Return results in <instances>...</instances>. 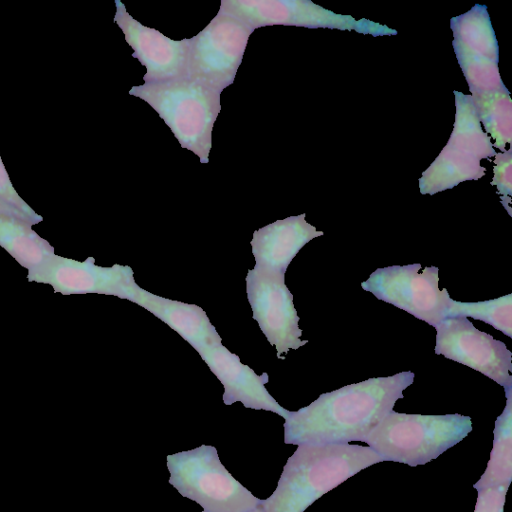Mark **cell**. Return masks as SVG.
Wrapping results in <instances>:
<instances>
[{"label":"cell","instance_id":"obj_20","mask_svg":"<svg viewBox=\"0 0 512 512\" xmlns=\"http://www.w3.org/2000/svg\"><path fill=\"white\" fill-rule=\"evenodd\" d=\"M472 100L486 134L494 139V146L501 152L512 141V102L509 91L476 92Z\"/></svg>","mask_w":512,"mask_h":512},{"label":"cell","instance_id":"obj_11","mask_svg":"<svg viewBox=\"0 0 512 512\" xmlns=\"http://www.w3.org/2000/svg\"><path fill=\"white\" fill-rule=\"evenodd\" d=\"M133 274L129 266L101 267L95 264L93 257L77 261L55 254L38 267L28 270L27 280L48 284L54 292L63 295L96 293L133 302L140 288Z\"/></svg>","mask_w":512,"mask_h":512},{"label":"cell","instance_id":"obj_17","mask_svg":"<svg viewBox=\"0 0 512 512\" xmlns=\"http://www.w3.org/2000/svg\"><path fill=\"white\" fill-rule=\"evenodd\" d=\"M133 302L166 323L198 353L221 343L222 339L205 311L195 304L163 298L142 288L137 291Z\"/></svg>","mask_w":512,"mask_h":512},{"label":"cell","instance_id":"obj_15","mask_svg":"<svg viewBox=\"0 0 512 512\" xmlns=\"http://www.w3.org/2000/svg\"><path fill=\"white\" fill-rule=\"evenodd\" d=\"M199 354L222 383L223 401L226 405L241 402L247 408L270 411L287 418L290 411L283 408L265 388L269 381L266 373L257 375L221 343L212 345Z\"/></svg>","mask_w":512,"mask_h":512},{"label":"cell","instance_id":"obj_21","mask_svg":"<svg viewBox=\"0 0 512 512\" xmlns=\"http://www.w3.org/2000/svg\"><path fill=\"white\" fill-rule=\"evenodd\" d=\"M447 317H472L512 337V294L479 302L451 299L445 314Z\"/></svg>","mask_w":512,"mask_h":512},{"label":"cell","instance_id":"obj_22","mask_svg":"<svg viewBox=\"0 0 512 512\" xmlns=\"http://www.w3.org/2000/svg\"><path fill=\"white\" fill-rule=\"evenodd\" d=\"M512 150L511 148L505 152L496 153L494 160V176L491 181L492 186H496L500 194L501 202L511 215L510 204L512 195Z\"/></svg>","mask_w":512,"mask_h":512},{"label":"cell","instance_id":"obj_26","mask_svg":"<svg viewBox=\"0 0 512 512\" xmlns=\"http://www.w3.org/2000/svg\"><path fill=\"white\" fill-rule=\"evenodd\" d=\"M202 512H205V511H202ZM247 512H263L260 505L257 506L256 508L252 509V510H249Z\"/></svg>","mask_w":512,"mask_h":512},{"label":"cell","instance_id":"obj_25","mask_svg":"<svg viewBox=\"0 0 512 512\" xmlns=\"http://www.w3.org/2000/svg\"><path fill=\"white\" fill-rule=\"evenodd\" d=\"M0 215L14 217L17 219H20L22 221L28 222L31 225H36V223L25 213L18 210L17 208L13 207L12 205L8 204L7 202L3 201L0 198Z\"/></svg>","mask_w":512,"mask_h":512},{"label":"cell","instance_id":"obj_12","mask_svg":"<svg viewBox=\"0 0 512 512\" xmlns=\"http://www.w3.org/2000/svg\"><path fill=\"white\" fill-rule=\"evenodd\" d=\"M247 298L253 318L268 342L276 348L277 357L290 349L308 343L301 340L299 316L293 304V295L285 284V274L249 270L246 277Z\"/></svg>","mask_w":512,"mask_h":512},{"label":"cell","instance_id":"obj_13","mask_svg":"<svg viewBox=\"0 0 512 512\" xmlns=\"http://www.w3.org/2000/svg\"><path fill=\"white\" fill-rule=\"evenodd\" d=\"M453 47L469 85L476 92L508 91L498 71V44L485 5L453 17Z\"/></svg>","mask_w":512,"mask_h":512},{"label":"cell","instance_id":"obj_19","mask_svg":"<svg viewBox=\"0 0 512 512\" xmlns=\"http://www.w3.org/2000/svg\"><path fill=\"white\" fill-rule=\"evenodd\" d=\"M506 406L495 421L493 448L487 468L473 485L476 490L505 485L512 480V390L506 391Z\"/></svg>","mask_w":512,"mask_h":512},{"label":"cell","instance_id":"obj_4","mask_svg":"<svg viewBox=\"0 0 512 512\" xmlns=\"http://www.w3.org/2000/svg\"><path fill=\"white\" fill-rule=\"evenodd\" d=\"M130 95L146 101L164 120L182 148L207 163L214 122L221 110L218 91L186 77L134 86Z\"/></svg>","mask_w":512,"mask_h":512},{"label":"cell","instance_id":"obj_10","mask_svg":"<svg viewBox=\"0 0 512 512\" xmlns=\"http://www.w3.org/2000/svg\"><path fill=\"white\" fill-rule=\"evenodd\" d=\"M435 353L468 366L512 390V352L478 330L467 317H447L436 326Z\"/></svg>","mask_w":512,"mask_h":512},{"label":"cell","instance_id":"obj_14","mask_svg":"<svg viewBox=\"0 0 512 512\" xmlns=\"http://www.w3.org/2000/svg\"><path fill=\"white\" fill-rule=\"evenodd\" d=\"M115 5L114 21L133 49L132 56L146 67L145 83L185 77L189 39L172 40L133 19L121 1L116 0Z\"/></svg>","mask_w":512,"mask_h":512},{"label":"cell","instance_id":"obj_1","mask_svg":"<svg viewBox=\"0 0 512 512\" xmlns=\"http://www.w3.org/2000/svg\"><path fill=\"white\" fill-rule=\"evenodd\" d=\"M414 373L403 371L375 377L321 394L310 405L290 411L284 423L286 444H347L364 442L388 415Z\"/></svg>","mask_w":512,"mask_h":512},{"label":"cell","instance_id":"obj_7","mask_svg":"<svg viewBox=\"0 0 512 512\" xmlns=\"http://www.w3.org/2000/svg\"><path fill=\"white\" fill-rule=\"evenodd\" d=\"M254 30L221 11L189 39L185 77L221 93L231 85Z\"/></svg>","mask_w":512,"mask_h":512},{"label":"cell","instance_id":"obj_9","mask_svg":"<svg viewBox=\"0 0 512 512\" xmlns=\"http://www.w3.org/2000/svg\"><path fill=\"white\" fill-rule=\"evenodd\" d=\"M219 11L242 21L253 30L264 26L285 25L354 30L374 36L397 34L396 30L385 25L335 14L310 1L223 0Z\"/></svg>","mask_w":512,"mask_h":512},{"label":"cell","instance_id":"obj_5","mask_svg":"<svg viewBox=\"0 0 512 512\" xmlns=\"http://www.w3.org/2000/svg\"><path fill=\"white\" fill-rule=\"evenodd\" d=\"M166 461L169 483L205 512H247L260 504L224 467L214 446L170 454Z\"/></svg>","mask_w":512,"mask_h":512},{"label":"cell","instance_id":"obj_24","mask_svg":"<svg viewBox=\"0 0 512 512\" xmlns=\"http://www.w3.org/2000/svg\"><path fill=\"white\" fill-rule=\"evenodd\" d=\"M508 486L479 489L474 512H503Z\"/></svg>","mask_w":512,"mask_h":512},{"label":"cell","instance_id":"obj_8","mask_svg":"<svg viewBox=\"0 0 512 512\" xmlns=\"http://www.w3.org/2000/svg\"><path fill=\"white\" fill-rule=\"evenodd\" d=\"M439 269L414 263L376 269L361 283L376 298L402 309L435 327L445 319L451 300L446 288L439 289Z\"/></svg>","mask_w":512,"mask_h":512},{"label":"cell","instance_id":"obj_23","mask_svg":"<svg viewBox=\"0 0 512 512\" xmlns=\"http://www.w3.org/2000/svg\"><path fill=\"white\" fill-rule=\"evenodd\" d=\"M0 198L29 216L36 224L43 221V217L36 213L17 193L9 178L8 172L0 155Z\"/></svg>","mask_w":512,"mask_h":512},{"label":"cell","instance_id":"obj_6","mask_svg":"<svg viewBox=\"0 0 512 512\" xmlns=\"http://www.w3.org/2000/svg\"><path fill=\"white\" fill-rule=\"evenodd\" d=\"M455 123L450 139L419 179L421 194H435L485 174L480 161L496 155L490 137L482 130L472 97L454 91Z\"/></svg>","mask_w":512,"mask_h":512},{"label":"cell","instance_id":"obj_18","mask_svg":"<svg viewBox=\"0 0 512 512\" xmlns=\"http://www.w3.org/2000/svg\"><path fill=\"white\" fill-rule=\"evenodd\" d=\"M0 246L27 270L55 255L54 248L32 229L30 223L4 215H0Z\"/></svg>","mask_w":512,"mask_h":512},{"label":"cell","instance_id":"obj_2","mask_svg":"<svg viewBox=\"0 0 512 512\" xmlns=\"http://www.w3.org/2000/svg\"><path fill=\"white\" fill-rule=\"evenodd\" d=\"M383 461L370 447L360 445H298L284 465L276 489L259 505L263 512H304L350 477Z\"/></svg>","mask_w":512,"mask_h":512},{"label":"cell","instance_id":"obj_3","mask_svg":"<svg viewBox=\"0 0 512 512\" xmlns=\"http://www.w3.org/2000/svg\"><path fill=\"white\" fill-rule=\"evenodd\" d=\"M472 431L469 416L406 414L391 411L365 439L384 461L424 465Z\"/></svg>","mask_w":512,"mask_h":512},{"label":"cell","instance_id":"obj_16","mask_svg":"<svg viewBox=\"0 0 512 512\" xmlns=\"http://www.w3.org/2000/svg\"><path fill=\"white\" fill-rule=\"evenodd\" d=\"M322 231L305 220V214L277 220L254 232L251 247L255 268L285 274L297 253Z\"/></svg>","mask_w":512,"mask_h":512}]
</instances>
